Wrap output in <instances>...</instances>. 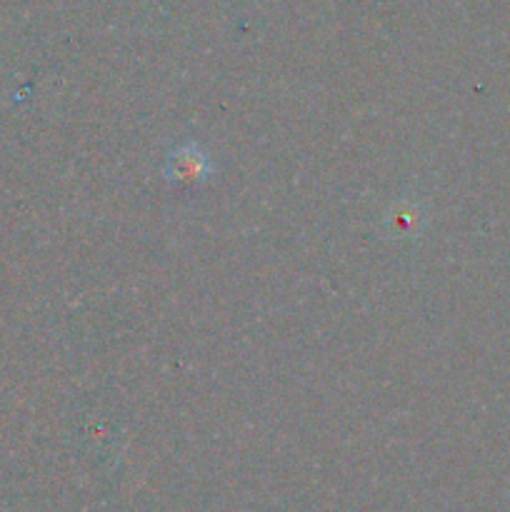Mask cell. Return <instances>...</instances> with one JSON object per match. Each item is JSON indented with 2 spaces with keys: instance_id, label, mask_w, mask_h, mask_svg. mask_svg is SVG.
Wrapping results in <instances>:
<instances>
[{
  "instance_id": "obj_2",
  "label": "cell",
  "mask_w": 510,
  "mask_h": 512,
  "mask_svg": "<svg viewBox=\"0 0 510 512\" xmlns=\"http://www.w3.org/2000/svg\"><path fill=\"white\" fill-rule=\"evenodd\" d=\"M420 225H423V213H420L418 203L400 200L390 208L388 228L393 235H418Z\"/></svg>"
},
{
  "instance_id": "obj_1",
  "label": "cell",
  "mask_w": 510,
  "mask_h": 512,
  "mask_svg": "<svg viewBox=\"0 0 510 512\" xmlns=\"http://www.w3.org/2000/svg\"><path fill=\"white\" fill-rule=\"evenodd\" d=\"M163 173L165 178L173 180V183H203L210 175V160L198 143H183L168 155Z\"/></svg>"
}]
</instances>
